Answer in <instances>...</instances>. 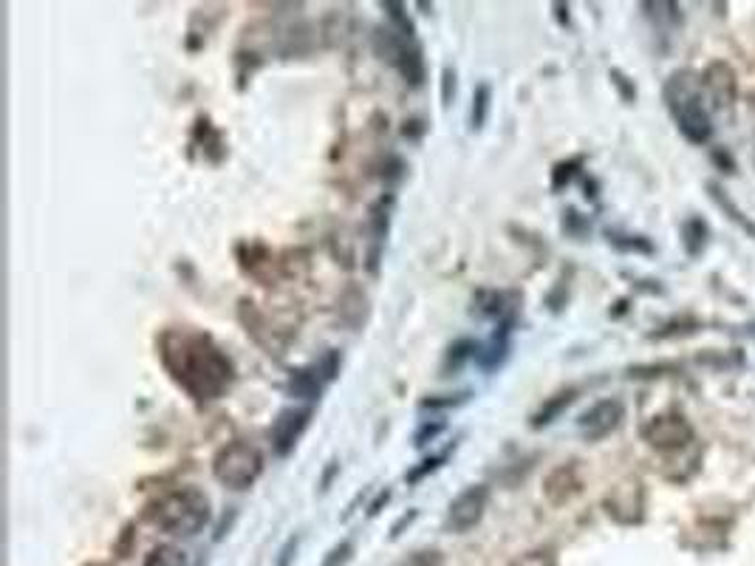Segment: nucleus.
Returning <instances> with one entry per match:
<instances>
[{
    "instance_id": "9b49d317",
    "label": "nucleus",
    "mask_w": 755,
    "mask_h": 566,
    "mask_svg": "<svg viewBox=\"0 0 755 566\" xmlns=\"http://www.w3.org/2000/svg\"><path fill=\"white\" fill-rule=\"evenodd\" d=\"M490 105H493V88H490V83H481L473 91V105H470V128L473 131H481L487 125Z\"/></svg>"
},
{
    "instance_id": "f3484780",
    "label": "nucleus",
    "mask_w": 755,
    "mask_h": 566,
    "mask_svg": "<svg viewBox=\"0 0 755 566\" xmlns=\"http://www.w3.org/2000/svg\"><path fill=\"white\" fill-rule=\"evenodd\" d=\"M442 431H444L442 419H439V422H425L419 431L413 433V445H416V448H425L427 442H433V439H436Z\"/></svg>"
},
{
    "instance_id": "b1692460",
    "label": "nucleus",
    "mask_w": 755,
    "mask_h": 566,
    "mask_svg": "<svg viewBox=\"0 0 755 566\" xmlns=\"http://www.w3.org/2000/svg\"><path fill=\"white\" fill-rule=\"evenodd\" d=\"M753 162H755V145H753Z\"/></svg>"
},
{
    "instance_id": "4be33fe9",
    "label": "nucleus",
    "mask_w": 755,
    "mask_h": 566,
    "mask_svg": "<svg viewBox=\"0 0 755 566\" xmlns=\"http://www.w3.org/2000/svg\"><path fill=\"white\" fill-rule=\"evenodd\" d=\"M413 518H416V510H413V513H408V516L399 518V521H396V524H394V530H391V535H394V538H396V535H399V530H402L405 524H411Z\"/></svg>"
},
{
    "instance_id": "2eb2a0df",
    "label": "nucleus",
    "mask_w": 755,
    "mask_h": 566,
    "mask_svg": "<svg viewBox=\"0 0 755 566\" xmlns=\"http://www.w3.org/2000/svg\"><path fill=\"white\" fill-rule=\"evenodd\" d=\"M382 9L388 12V17H391V29L394 32H399L402 37H408V40H413V34H416V29H413V23H411V17L405 15V6L402 3H382Z\"/></svg>"
},
{
    "instance_id": "f8f14e48",
    "label": "nucleus",
    "mask_w": 755,
    "mask_h": 566,
    "mask_svg": "<svg viewBox=\"0 0 755 566\" xmlns=\"http://www.w3.org/2000/svg\"><path fill=\"white\" fill-rule=\"evenodd\" d=\"M145 566H193L190 564V552H184L181 547H173V544H162L156 550L150 552Z\"/></svg>"
},
{
    "instance_id": "dca6fc26",
    "label": "nucleus",
    "mask_w": 755,
    "mask_h": 566,
    "mask_svg": "<svg viewBox=\"0 0 755 566\" xmlns=\"http://www.w3.org/2000/svg\"><path fill=\"white\" fill-rule=\"evenodd\" d=\"M444 459H447V453H439V456H430V459H425V462H422V465H419V467H413L411 473L405 476V482H408V484L422 482L427 473H433V470H439V467H442Z\"/></svg>"
},
{
    "instance_id": "423d86ee",
    "label": "nucleus",
    "mask_w": 755,
    "mask_h": 566,
    "mask_svg": "<svg viewBox=\"0 0 755 566\" xmlns=\"http://www.w3.org/2000/svg\"><path fill=\"white\" fill-rule=\"evenodd\" d=\"M490 501V487L487 484H470L464 487L456 499L447 507V530L450 533H470L478 521L484 518Z\"/></svg>"
},
{
    "instance_id": "ddd939ff",
    "label": "nucleus",
    "mask_w": 755,
    "mask_h": 566,
    "mask_svg": "<svg viewBox=\"0 0 755 566\" xmlns=\"http://www.w3.org/2000/svg\"><path fill=\"white\" fill-rule=\"evenodd\" d=\"M478 346L473 340H456L450 349H447V357H444V374H450V371H459L470 357H476Z\"/></svg>"
},
{
    "instance_id": "5701e85b",
    "label": "nucleus",
    "mask_w": 755,
    "mask_h": 566,
    "mask_svg": "<svg viewBox=\"0 0 755 566\" xmlns=\"http://www.w3.org/2000/svg\"><path fill=\"white\" fill-rule=\"evenodd\" d=\"M388 499H391V493H388V490H385V493H382V496H379V499L374 501V504H371V510H368V513H371V516H377V513H379V507H382V501H388Z\"/></svg>"
},
{
    "instance_id": "412c9836",
    "label": "nucleus",
    "mask_w": 755,
    "mask_h": 566,
    "mask_svg": "<svg viewBox=\"0 0 755 566\" xmlns=\"http://www.w3.org/2000/svg\"><path fill=\"white\" fill-rule=\"evenodd\" d=\"M402 566H439V555L436 552H416Z\"/></svg>"
},
{
    "instance_id": "aec40b11",
    "label": "nucleus",
    "mask_w": 755,
    "mask_h": 566,
    "mask_svg": "<svg viewBox=\"0 0 755 566\" xmlns=\"http://www.w3.org/2000/svg\"><path fill=\"white\" fill-rule=\"evenodd\" d=\"M467 397H470V391H464V394H456V397H447V400H425L422 402V408H456V405H461V402H467Z\"/></svg>"
},
{
    "instance_id": "0eeeda50",
    "label": "nucleus",
    "mask_w": 755,
    "mask_h": 566,
    "mask_svg": "<svg viewBox=\"0 0 755 566\" xmlns=\"http://www.w3.org/2000/svg\"><path fill=\"white\" fill-rule=\"evenodd\" d=\"M625 417V405L620 400H600L591 405L589 411H583L577 419V431L589 442H600L608 433L620 428Z\"/></svg>"
},
{
    "instance_id": "39448f33",
    "label": "nucleus",
    "mask_w": 755,
    "mask_h": 566,
    "mask_svg": "<svg viewBox=\"0 0 755 566\" xmlns=\"http://www.w3.org/2000/svg\"><path fill=\"white\" fill-rule=\"evenodd\" d=\"M374 49H377L382 60H388L405 77V83H411L413 88L422 85V80H425V60H422V51H419V46L413 40L402 37V34L394 32L388 26V29H377V34H374Z\"/></svg>"
},
{
    "instance_id": "f03ea898",
    "label": "nucleus",
    "mask_w": 755,
    "mask_h": 566,
    "mask_svg": "<svg viewBox=\"0 0 755 566\" xmlns=\"http://www.w3.org/2000/svg\"><path fill=\"white\" fill-rule=\"evenodd\" d=\"M148 518L176 538H193L210 524V499L198 487H179L153 501Z\"/></svg>"
},
{
    "instance_id": "f257e3e1",
    "label": "nucleus",
    "mask_w": 755,
    "mask_h": 566,
    "mask_svg": "<svg viewBox=\"0 0 755 566\" xmlns=\"http://www.w3.org/2000/svg\"><path fill=\"white\" fill-rule=\"evenodd\" d=\"M159 354L170 377L193 400H218L232 383V363L207 334L170 329L159 337Z\"/></svg>"
},
{
    "instance_id": "1a4fd4ad",
    "label": "nucleus",
    "mask_w": 755,
    "mask_h": 566,
    "mask_svg": "<svg viewBox=\"0 0 755 566\" xmlns=\"http://www.w3.org/2000/svg\"><path fill=\"white\" fill-rule=\"evenodd\" d=\"M642 436H645V442H651L654 448L673 450L688 445L693 431H690V425L682 417H657L642 428Z\"/></svg>"
},
{
    "instance_id": "6ab92c4d",
    "label": "nucleus",
    "mask_w": 755,
    "mask_h": 566,
    "mask_svg": "<svg viewBox=\"0 0 755 566\" xmlns=\"http://www.w3.org/2000/svg\"><path fill=\"white\" fill-rule=\"evenodd\" d=\"M456 97V71L453 68H444L442 71V102L450 105Z\"/></svg>"
},
{
    "instance_id": "7ed1b4c3",
    "label": "nucleus",
    "mask_w": 755,
    "mask_h": 566,
    "mask_svg": "<svg viewBox=\"0 0 755 566\" xmlns=\"http://www.w3.org/2000/svg\"><path fill=\"white\" fill-rule=\"evenodd\" d=\"M662 94H665L668 111L676 119L682 136L688 142H693V145H705L707 139L713 136V119H710L707 108L702 105L696 74L693 71H676V74L668 77Z\"/></svg>"
},
{
    "instance_id": "9d476101",
    "label": "nucleus",
    "mask_w": 755,
    "mask_h": 566,
    "mask_svg": "<svg viewBox=\"0 0 755 566\" xmlns=\"http://www.w3.org/2000/svg\"><path fill=\"white\" fill-rule=\"evenodd\" d=\"M317 374H320L317 366L292 371V377H289V394H292V397H303V400H314V397H320L323 383H320V377H317Z\"/></svg>"
},
{
    "instance_id": "4468645a",
    "label": "nucleus",
    "mask_w": 755,
    "mask_h": 566,
    "mask_svg": "<svg viewBox=\"0 0 755 566\" xmlns=\"http://www.w3.org/2000/svg\"><path fill=\"white\" fill-rule=\"evenodd\" d=\"M572 402H575V391H563V394H558V397H552V400L546 402L541 411L535 414V422H532V425H535V428H541V425L555 422V417H558L560 411H563V408H569Z\"/></svg>"
},
{
    "instance_id": "20e7f679",
    "label": "nucleus",
    "mask_w": 755,
    "mask_h": 566,
    "mask_svg": "<svg viewBox=\"0 0 755 566\" xmlns=\"http://www.w3.org/2000/svg\"><path fill=\"white\" fill-rule=\"evenodd\" d=\"M263 473L261 450L249 442H230L215 453L213 476L215 482L230 490H247L258 482Z\"/></svg>"
},
{
    "instance_id": "6e6552de",
    "label": "nucleus",
    "mask_w": 755,
    "mask_h": 566,
    "mask_svg": "<svg viewBox=\"0 0 755 566\" xmlns=\"http://www.w3.org/2000/svg\"><path fill=\"white\" fill-rule=\"evenodd\" d=\"M309 419H312V408H300V405L283 408L272 422V431H269L272 433V450L278 456H289L300 442L303 431L309 428Z\"/></svg>"
},
{
    "instance_id": "a211bd4d",
    "label": "nucleus",
    "mask_w": 755,
    "mask_h": 566,
    "mask_svg": "<svg viewBox=\"0 0 755 566\" xmlns=\"http://www.w3.org/2000/svg\"><path fill=\"white\" fill-rule=\"evenodd\" d=\"M351 552H354V544L345 538V541H340V544L329 552V558H326V564L323 566H345L348 564V558H351Z\"/></svg>"
}]
</instances>
